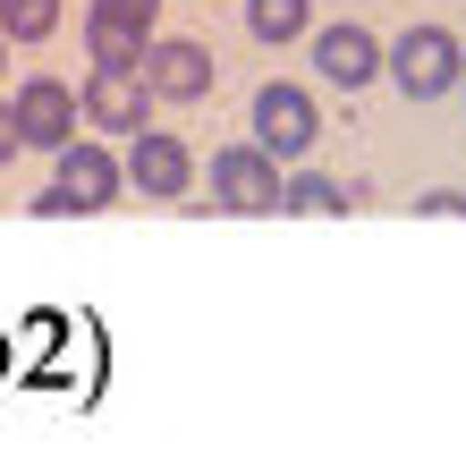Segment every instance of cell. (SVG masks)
<instances>
[{
    "mask_svg": "<svg viewBox=\"0 0 466 449\" xmlns=\"http://www.w3.org/2000/svg\"><path fill=\"white\" fill-rule=\"evenodd\" d=\"M127 179H136V195H153V204H187L196 153H187L178 136H161V128H136L127 136Z\"/></svg>",
    "mask_w": 466,
    "mask_h": 449,
    "instance_id": "ba28073f",
    "label": "cell"
},
{
    "mask_svg": "<svg viewBox=\"0 0 466 449\" xmlns=\"http://www.w3.org/2000/svg\"><path fill=\"white\" fill-rule=\"evenodd\" d=\"M246 26H255V43H297L314 26V0H246Z\"/></svg>",
    "mask_w": 466,
    "mask_h": 449,
    "instance_id": "8fae6325",
    "label": "cell"
},
{
    "mask_svg": "<svg viewBox=\"0 0 466 449\" xmlns=\"http://www.w3.org/2000/svg\"><path fill=\"white\" fill-rule=\"evenodd\" d=\"M153 17H161V0H94L86 9V60L94 68H136L145 43H153Z\"/></svg>",
    "mask_w": 466,
    "mask_h": 449,
    "instance_id": "5b68a950",
    "label": "cell"
},
{
    "mask_svg": "<svg viewBox=\"0 0 466 449\" xmlns=\"http://www.w3.org/2000/svg\"><path fill=\"white\" fill-rule=\"evenodd\" d=\"M136 77L153 86V102H204L212 94V51L196 35H153L145 60H136Z\"/></svg>",
    "mask_w": 466,
    "mask_h": 449,
    "instance_id": "8992f818",
    "label": "cell"
},
{
    "mask_svg": "<svg viewBox=\"0 0 466 449\" xmlns=\"http://www.w3.org/2000/svg\"><path fill=\"white\" fill-rule=\"evenodd\" d=\"M356 195H339V179H280V212H306V220H331V212H348Z\"/></svg>",
    "mask_w": 466,
    "mask_h": 449,
    "instance_id": "7c38bea8",
    "label": "cell"
},
{
    "mask_svg": "<svg viewBox=\"0 0 466 449\" xmlns=\"http://www.w3.org/2000/svg\"><path fill=\"white\" fill-rule=\"evenodd\" d=\"M0 35L9 43H51L60 35V0H0Z\"/></svg>",
    "mask_w": 466,
    "mask_h": 449,
    "instance_id": "4fadbf2b",
    "label": "cell"
},
{
    "mask_svg": "<svg viewBox=\"0 0 466 449\" xmlns=\"http://www.w3.org/2000/svg\"><path fill=\"white\" fill-rule=\"evenodd\" d=\"M314 77H322V86H339V94H356V86H373V77H381V43L365 35V26H322V35H314Z\"/></svg>",
    "mask_w": 466,
    "mask_h": 449,
    "instance_id": "30bf717a",
    "label": "cell"
},
{
    "mask_svg": "<svg viewBox=\"0 0 466 449\" xmlns=\"http://www.w3.org/2000/svg\"><path fill=\"white\" fill-rule=\"evenodd\" d=\"M204 179H212V204H221V212H238V220L280 212V161H271L255 136H246V145H221Z\"/></svg>",
    "mask_w": 466,
    "mask_h": 449,
    "instance_id": "3957f363",
    "label": "cell"
},
{
    "mask_svg": "<svg viewBox=\"0 0 466 449\" xmlns=\"http://www.w3.org/2000/svg\"><path fill=\"white\" fill-rule=\"evenodd\" d=\"M9 51H17V43H9V35H0V60H9Z\"/></svg>",
    "mask_w": 466,
    "mask_h": 449,
    "instance_id": "2e32d148",
    "label": "cell"
},
{
    "mask_svg": "<svg viewBox=\"0 0 466 449\" xmlns=\"http://www.w3.org/2000/svg\"><path fill=\"white\" fill-rule=\"evenodd\" d=\"M381 68H390V86L407 102H441V94L466 86V51H458L450 26H407V35L381 51Z\"/></svg>",
    "mask_w": 466,
    "mask_h": 449,
    "instance_id": "7a4b0ae2",
    "label": "cell"
},
{
    "mask_svg": "<svg viewBox=\"0 0 466 449\" xmlns=\"http://www.w3.org/2000/svg\"><path fill=\"white\" fill-rule=\"evenodd\" d=\"M127 195V161H111L102 145H60V179H51L43 195H35V212L43 220H76V212H111Z\"/></svg>",
    "mask_w": 466,
    "mask_h": 449,
    "instance_id": "6da1fadb",
    "label": "cell"
},
{
    "mask_svg": "<svg viewBox=\"0 0 466 449\" xmlns=\"http://www.w3.org/2000/svg\"><path fill=\"white\" fill-rule=\"evenodd\" d=\"M17 153H25V136H17V110H9V102H0V170H9V161H17Z\"/></svg>",
    "mask_w": 466,
    "mask_h": 449,
    "instance_id": "5bb4252c",
    "label": "cell"
},
{
    "mask_svg": "<svg viewBox=\"0 0 466 449\" xmlns=\"http://www.w3.org/2000/svg\"><path fill=\"white\" fill-rule=\"evenodd\" d=\"M416 212H424V220H458V212H466V195H424Z\"/></svg>",
    "mask_w": 466,
    "mask_h": 449,
    "instance_id": "9a60e30c",
    "label": "cell"
},
{
    "mask_svg": "<svg viewBox=\"0 0 466 449\" xmlns=\"http://www.w3.org/2000/svg\"><path fill=\"white\" fill-rule=\"evenodd\" d=\"M9 110H17V136L35 153H60L68 136H76V119H86V110H76V94L60 86V77H25V86L9 94Z\"/></svg>",
    "mask_w": 466,
    "mask_h": 449,
    "instance_id": "9c48e42d",
    "label": "cell"
},
{
    "mask_svg": "<svg viewBox=\"0 0 466 449\" xmlns=\"http://www.w3.org/2000/svg\"><path fill=\"white\" fill-rule=\"evenodd\" d=\"M246 119H255V145L271 161H297V153H314V136H322V110L306 86H263L255 102H246Z\"/></svg>",
    "mask_w": 466,
    "mask_h": 449,
    "instance_id": "277c9868",
    "label": "cell"
},
{
    "mask_svg": "<svg viewBox=\"0 0 466 449\" xmlns=\"http://www.w3.org/2000/svg\"><path fill=\"white\" fill-rule=\"evenodd\" d=\"M76 110H86L94 136H136V128L153 119V86L136 68H94L86 86H76Z\"/></svg>",
    "mask_w": 466,
    "mask_h": 449,
    "instance_id": "52a82bcc",
    "label": "cell"
}]
</instances>
